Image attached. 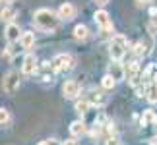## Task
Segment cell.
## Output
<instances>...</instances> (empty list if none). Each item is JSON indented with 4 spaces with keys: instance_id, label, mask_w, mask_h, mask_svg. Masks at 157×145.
Returning <instances> with one entry per match:
<instances>
[{
    "instance_id": "1",
    "label": "cell",
    "mask_w": 157,
    "mask_h": 145,
    "mask_svg": "<svg viewBox=\"0 0 157 145\" xmlns=\"http://www.w3.org/2000/svg\"><path fill=\"white\" fill-rule=\"evenodd\" d=\"M33 25L41 29V31H54L60 25V17H58V14H54L49 8H41L33 16Z\"/></svg>"
},
{
    "instance_id": "2",
    "label": "cell",
    "mask_w": 157,
    "mask_h": 145,
    "mask_svg": "<svg viewBox=\"0 0 157 145\" xmlns=\"http://www.w3.org/2000/svg\"><path fill=\"white\" fill-rule=\"evenodd\" d=\"M109 52H111V58L114 62H118V60L128 52V39H126L124 35H114L111 39V45H109Z\"/></svg>"
},
{
    "instance_id": "3",
    "label": "cell",
    "mask_w": 157,
    "mask_h": 145,
    "mask_svg": "<svg viewBox=\"0 0 157 145\" xmlns=\"http://www.w3.org/2000/svg\"><path fill=\"white\" fill-rule=\"evenodd\" d=\"M52 70H54V74H66V72H70L72 68L76 66L74 62V56H70V54H56V56L52 58Z\"/></svg>"
},
{
    "instance_id": "4",
    "label": "cell",
    "mask_w": 157,
    "mask_h": 145,
    "mask_svg": "<svg viewBox=\"0 0 157 145\" xmlns=\"http://www.w3.org/2000/svg\"><path fill=\"white\" fill-rule=\"evenodd\" d=\"M20 72H8V74L4 76V80H2V89H4V93H8V95H14L17 89H20Z\"/></svg>"
},
{
    "instance_id": "5",
    "label": "cell",
    "mask_w": 157,
    "mask_h": 145,
    "mask_svg": "<svg viewBox=\"0 0 157 145\" xmlns=\"http://www.w3.org/2000/svg\"><path fill=\"white\" fill-rule=\"evenodd\" d=\"M93 20L101 27V31H111V29H113L111 16H109V12H105V10H97V12H95V16H93Z\"/></svg>"
},
{
    "instance_id": "6",
    "label": "cell",
    "mask_w": 157,
    "mask_h": 145,
    "mask_svg": "<svg viewBox=\"0 0 157 145\" xmlns=\"http://www.w3.org/2000/svg\"><path fill=\"white\" fill-rule=\"evenodd\" d=\"M80 83L74 81V80H68V81H64V85H62V95H64V99H76L78 95H80Z\"/></svg>"
},
{
    "instance_id": "7",
    "label": "cell",
    "mask_w": 157,
    "mask_h": 145,
    "mask_svg": "<svg viewBox=\"0 0 157 145\" xmlns=\"http://www.w3.org/2000/svg\"><path fill=\"white\" fill-rule=\"evenodd\" d=\"M4 33H6V39H8V43H10V45H14L16 41H20V39H21V35H23V31L20 29V25H17V23H8Z\"/></svg>"
},
{
    "instance_id": "8",
    "label": "cell",
    "mask_w": 157,
    "mask_h": 145,
    "mask_svg": "<svg viewBox=\"0 0 157 145\" xmlns=\"http://www.w3.org/2000/svg\"><path fill=\"white\" fill-rule=\"evenodd\" d=\"M58 17H60L62 21H72V20L76 17V8H74L70 2L60 4V8H58Z\"/></svg>"
},
{
    "instance_id": "9",
    "label": "cell",
    "mask_w": 157,
    "mask_h": 145,
    "mask_svg": "<svg viewBox=\"0 0 157 145\" xmlns=\"http://www.w3.org/2000/svg\"><path fill=\"white\" fill-rule=\"evenodd\" d=\"M35 72H37V60H35L33 54H27V56L23 58V64H21V74L31 76Z\"/></svg>"
},
{
    "instance_id": "10",
    "label": "cell",
    "mask_w": 157,
    "mask_h": 145,
    "mask_svg": "<svg viewBox=\"0 0 157 145\" xmlns=\"http://www.w3.org/2000/svg\"><path fill=\"white\" fill-rule=\"evenodd\" d=\"M109 76H111L114 81H120V80H124V77H126V70L122 68V64H120V62H113L111 66H109Z\"/></svg>"
},
{
    "instance_id": "11",
    "label": "cell",
    "mask_w": 157,
    "mask_h": 145,
    "mask_svg": "<svg viewBox=\"0 0 157 145\" xmlns=\"http://www.w3.org/2000/svg\"><path fill=\"white\" fill-rule=\"evenodd\" d=\"M86 132H87V128H86V122H83V120H74V122L70 124V134L74 137H82Z\"/></svg>"
},
{
    "instance_id": "12",
    "label": "cell",
    "mask_w": 157,
    "mask_h": 145,
    "mask_svg": "<svg viewBox=\"0 0 157 145\" xmlns=\"http://www.w3.org/2000/svg\"><path fill=\"white\" fill-rule=\"evenodd\" d=\"M126 80L132 81L138 74H142V70H140V62L138 60H132V62H128V66H126Z\"/></svg>"
},
{
    "instance_id": "13",
    "label": "cell",
    "mask_w": 157,
    "mask_h": 145,
    "mask_svg": "<svg viewBox=\"0 0 157 145\" xmlns=\"http://www.w3.org/2000/svg\"><path fill=\"white\" fill-rule=\"evenodd\" d=\"M149 45H151V41H144V39L138 41L136 46H134V54H136L138 58H140V56H147L149 50H151V48H149Z\"/></svg>"
},
{
    "instance_id": "14",
    "label": "cell",
    "mask_w": 157,
    "mask_h": 145,
    "mask_svg": "<svg viewBox=\"0 0 157 145\" xmlns=\"http://www.w3.org/2000/svg\"><path fill=\"white\" fill-rule=\"evenodd\" d=\"M89 102H91V105H97V106H105L107 105V97L103 95V93H101V91H95V89H93V91H91V95H89V99H87Z\"/></svg>"
},
{
    "instance_id": "15",
    "label": "cell",
    "mask_w": 157,
    "mask_h": 145,
    "mask_svg": "<svg viewBox=\"0 0 157 145\" xmlns=\"http://www.w3.org/2000/svg\"><path fill=\"white\" fill-rule=\"evenodd\" d=\"M146 99L151 102V105L157 102V81H149L146 85Z\"/></svg>"
},
{
    "instance_id": "16",
    "label": "cell",
    "mask_w": 157,
    "mask_h": 145,
    "mask_svg": "<svg viewBox=\"0 0 157 145\" xmlns=\"http://www.w3.org/2000/svg\"><path fill=\"white\" fill-rule=\"evenodd\" d=\"M20 45H21V48H31V46L35 45V33H31V31H23L21 39H20Z\"/></svg>"
},
{
    "instance_id": "17",
    "label": "cell",
    "mask_w": 157,
    "mask_h": 145,
    "mask_svg": "<svg viewBox=\"0 0 157 145\" xmlns=\"http://www.w3.org/2000/svg\"><path fill=\"white\" fill-rule=\"evenodd\" d=\"M149 124H157V114L151 108L144 110V114H142V126H149Z\"/></svg>"
},
{
    "instance_id": "18",
    "label": "cell",
    "mask_w": 157,
    "mask_h": 145,
    "mask_svg": "<svg viewBox=\"0 0 157 145\" xmlns=\"http://www.w3.org/2000/svg\"><path fill=\"white\" fill-rule=\"evenodd\" d=\"M76 112L78 114H82V116H83V114H87L89 112V108H91V102H89L87 99H82V101H76Z\"/></svg>"
},
{
    "instance_id": "19",
    "label": "cell",
    "mask_w": 157,
    "mask_h": 145,
    "mask_svg": "<svg viewBox=\"0 0 157 145\" xmlns=\"http://www.w3.org/2000/svg\"><path fill=\"white\" fill-rule=\"evenodd\" d=\"M87 35H89V31H87V27L83 25V23H80V25L74 27V37H76L78 41H86Z\"/></svg>"
},
{
    "instance_id": "20",
    "label": "cell",
    "mask_w": 157,
    "mask_h": 145,
    "mask_svg": "<svg viewBox=\"0 0 157 145\" xmlns=\"http://www.w3.org/2000/svg\"><path fill=\"white\" fill-rule=\"evenodd\" d=\"M17 14V12L14 10V8H10V6H6V8L0 12V20L2 21H8V23H12V20H14V16Z\"/></svg>"
},
{
    "instance_id": "21",
    "label": "cell",
    "mask_w": 157,
    "mask_h": 145,
    "mask_svg": "<svg viewBox=\"0 0 157 145\" xmlns=\"http://www.w3.org/2000/svg\"><path fill=\"white\" fill-rule=\"evenodd\" d=\"M147 33L157 35V16H151V20L147 21Z\"/></svg>"
},
{
    "instance_id": "22",
    "label": "cell",
    "mask_w": 157,
    "mask_h": 145,
    "mask_svg": "<svg viewBox=\"0 0 157 145\" xmlns=\"http://www.w3.org/2000/svg\"><path fill=\"white\" fill-rule=\"evenodd\" d=\"M8 122H10V112H8V108L0 106V126H6Z\"/></svg>"
},
{
    "instance_id": "23",
    "label": "cell",
    "mask_w": 157,
    "mask_h": 145,
    "mask_svg": "<svg viewBox=\"0 0 157 145\" xmlns=\"http://www.w3.org/2000/svg\"><path fill=\"white\" fill-rule=\"evenodd\" d=\"M101 85H103V89H113L114 85H117V81H114L113 77L107 74V76L103 77V80H101Z\"/></svg>"
},
{
    "instance_id": "24",
    "label": "cell",
    "mask_w": 157,
    "mask_h": 145,
    "mask_svg": "<svg viewBox=\"0 0 157 145\" xmlns=\"http://www.w3.org/2000/svg\"><path fill=\"white\" fill-rule=\"evenodd\" d=\"M105 145H120V139H118V136H111L107 139V143Z\"/></svg>"
},
{
    "instance_id": "25",
    "label": "cell",
    "mask_w": 157,
    "mask_h": 145,
    "mask_svg": "<svg viewBox=\"0 0 157 145\" xmlns=\"http://www.w3.org/2000/svg\"><path fill=\"white\" fill-rule=\"evenodd\" d=\"M39 145H62L58 139H45V141H39Z\"/></svg>"
},
{
    "instance_id": "26",
    "label": "cell",
    "mask_w": 157,
    "mask_h": 145,
    "mask_svg": "<svg viewBox=\"0 0 157 145\" xmlns=\"http://www.w3.org/2000/svg\"><path fill=\"white\" fill-rule=\"evenodd\" d=\"M149 2H151V0H136V6L138 8H144V6H147Z\"/></svg>"
},
{
    "instance_id": "27",
    "label": "cell",
    "mask_w": 157,
    "mask_h": 145,
    "mask_svg": "<svg viewBox=\"0 0 157 145\" xmlns=\"http://www.w3.org/2000/svg\"><path fill=\"white\" fill-rule=\"evenodd\" d=\"M62 145H78V141H76V137H72V139H66V141H62Z\"/></svg>"
},
{
    "instance_id": "28",
    "label": "cell",
    "mask_w": 157,
    "mask_h": 145,
    "mask_svg": "<svg viewBox=\"0 0 157 145\" xmlns=\"http://www.w3.org/2000/svg\"><path fill=\"white\" fill-rule=\"evenodd\" d=\"M95 4H99V6H105V4H109V0H93Z\"/></svg>"
},
{
    "instance_id": "29",
    "label": "cell",
    "mask_w": 157,
    "mask_h": 145,
    "mask_svg": "<svg viewBox=\"0 0 157 145\" xmlns=\"http://www.w3.org/2000/svg\"><path fill=\"white\" fill-rule=\"evenodd\" d=\"M2 2H4L6 6H8V4H12V2H14V0H2Z\"/></svg>"
},
{
    "instance_id": "30",
    "label": "cell",
    "mask_w": 157,
    "mask_h": 145,
    "mask_svg": "<svg viewBox=\"0 0 157 145\" xmlns=\"http://www.w3.org/2000/svg\"><path fill=\"white\" fill-rule=\"evenodd\" d=\"M151 145H157V136H155L153 139H151Z\"/></svg>"
},
{
    "instance_id": "31",
    "label": "cell",
    "mask_w": 157,
    "mask_h": 145,
    "mask_svg": "<svg viewBox=\"0 0 157 145\" xmlns=\"http://www.w3.org/2000/svg\"><path fill=\"white\" fill-rule=\"evenodd\" d=\"M151 4H153V8L157 10V0H151Z\"/></svg>"
},
{
    "instance_id": "32",
    "label": "cell",
    "mask_w": 157,
    "mask_h": 145,
    "mask_svg": "<svg viewBox=\"0 0 157 145\" xmlns=\"http://www.w3.org/2000/svg\"><path fill=\"white\" fill-rule=\"evenodd\" d=\"M0 2H2V0H0Z\"/></svg>"
}]
</instances>
